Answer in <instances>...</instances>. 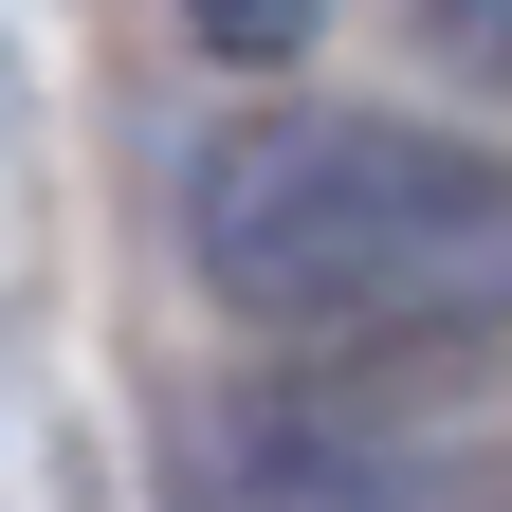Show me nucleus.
I'll return each instance as SVG.
<instances>
[{
    "mask_svg": "<svg viewBox=\"0 0 512 512\" xmlns=\"http://www.w3.org/2000/svg\"><path fill=\"white\" fill-rule=\"evenodd\" d=\"M183 19H202L220 55H311V19H330V0H183Z\"/></svg>",
    "mask_w": 512,
    "mask_h": 512,
    "instance_id": "f03ea898",
    "label": "nucleus"
},
{
    "mask_svg": "<svg viewBox=\"0 0 512 512\" xmlns=\"http://www.w3.org/2000/svg\"><path fill=\"white\" fill-rule=\"evenodd\" d=\"M183 256L275 348H421L512 311V165L403 110H256L183 165Z\"/></svg>",
    "mask_w": 512,
    "mask_h": 512,
    "instance_id": "f257e3e1",
    "label": "nucleus"
}]
</instances>
